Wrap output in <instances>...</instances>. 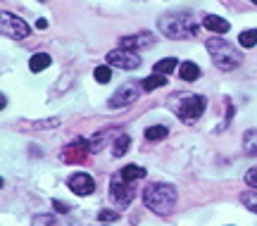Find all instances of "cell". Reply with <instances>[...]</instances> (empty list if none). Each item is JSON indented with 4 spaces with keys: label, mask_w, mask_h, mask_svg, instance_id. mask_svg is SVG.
<instances>
[{
    "label": "cell",
    "mask_w": 257,
    "mask_h": 226,
    "mask_svg": "<svg viewBox=\"0 0 257 226\" xmlns=\"http://www.w3.org/2000/svg\"><path fill=\"white\" fill-rule=\"evenodd\" d=\"M31 226H76V221L55 212V214H38V217H34Z\"/></svg>",
    "instance_id": "cell-10"
},
{
    "label": "cell",
    "mask_w": 257,
    "mask_h": 226,
    "mask_svg": "<svg viewBox=\"0 0 257 226\" xmlns=\"http://www.w3.org/2000/svg\"><path fill=\"white\" fill-rule=\"evenodd\" d=\"M107 64L110 67H119V69H136L141 67V57H138L136 50H124V48H117L107 55Z\"/></svg>",
    "instance_id": "cell-7"
},
{
    "label": "cell",
    "mask_w": 257,
    "mask_h": 226,
    "mask_svg": "<svg viewBox=\"0 0 257 226\" xmlns=\"http://www.w3.org/2000/svg\"><path fill=\"white\" fill-rule=\"evenodd\" d=\"M240 202H243L250 212H255L257 214V190H248V193H243V195H240Z\"/></svg>",
    "instance_id": "cell-22"
},
{
    "label": "cell",
    "mask_w": 257,
    "mask_h": 226,
    "mask_svg": "<svg viewBox=\"0 0 257 226\" xmlns=\"http://www.w3.org/2000/svg\"><path fill=\"white\" fill-rule=\"evenodd\" d=\"M238 43L243 48H255L257 45V29H250V31H240Z\"/></svg>",
    "instance_id": "cell-20"
},
{
    "label": "cell",
    "mask_w": 257,
    "mask_h": 226,
    "mask_svg": "<svg viewBox=\"0 0 257 226\" xmlns=\"http://www.w3.org/2000/svg\"><path fill=\"white\" fill-rule=\"evenodd\" d=\"M169 107L176 112V117L181 119L184 124H193L198 122L200 115L207 107V100L205 95H191V93H176L169 100Z\"/></svg>",
    "instance_id": "cell-3"
},
{
    "label": "cell",
    "mask_w": 257,
    "mask_h": 226,
    "mask_svg": "<svg viewBox=\"0 0 257 226\" xmlns=\"http://www.w3.org/2000/svg\"><path fill=\"white\" fill-rule=\"evenodd\" d=\"M162 86H167V76H162V74L148 76L146 81L141 83V88H143V90H155V88H162Z\"/></svg>",
    "instance_id": "cell-18"
},
{
    "label": "cell",
    "mask_w": 257,
    "mask_h": 226,
    "mask_svg": "<svg viewBox=\"0 0 257 226\" xmlns=\"http://www.w3.org/2000/svg\"><path fill=\"white\" fill-rule=\"evenodd\" d=\"M93 76H95V81H98V83H107L112 79V69H110V67H95Z\"/></svg>",
    "instance_id": "cell-23"
},
{
    "label": "cell",
    "mask_w": 257,
    "mask_h": 226,
    "mask_svg": "<svg viewBox=\"0 0 257 226\" xmlns=\"http://www.w3.org/2000/svg\"><path fill=\"white\" fill-rule=\"evenodd\" d=\"M202 27L207 29V31H214V34H226L231 29L229 19L219 17V15H207V17L202 19Z\"/></svg>",
    "instance_id": "cell-11"
},
{
    "label": "cell",
    "mask_w": 257,
    "mask_h": 226,
    "mask_svg": "<svg viewBox=\"0 0 257 226\" xmlns=\"http://www.w3.org/2000/svg\"><path fill=\"white\" fill-rule=\"evenodd\" d=\"M50 62H53V57L48 53H36L29 60V69H31V72H43V69L50 67Z\"/></svg>",
    "instance_id": "cell-14"
},
{
    "label": "cell",
    "mask_w": 257,
    "mask_h": 226,
    "mask_svg": "<svg viewBox=\"0 0 257 226\" xmlns=\"http://www.w3.org/2000/svg\"><path fill=\"white\" fill-rule=\"evenodd\" d=\"M119 176L131 183V181H136V179H143V176H146V169H143V167H138V164H126V167L119 172Z\"/></svg>",
    "instance_id": "cell-16"
},
{
    "label": "cell",
    "mask_w": 257,
    "mask_h": 226,
    "mask_svg": "<svg viewBox=\"0 0 257 226\" xmlns=\"http://www.w3.org/2000/svg\"><path fill=\"white\" fill-rule=\"evenodd\" d=\"M207 50L212 55V62L217 64L219 69L229 72V69H236L240 62H243V55H240L238 48H233L229 41L224 38H210L207 41Z\"/></svg>",
    "instance_id": "cell-4"
},
{
    "label": "cell",
    "mask_w": 257,
    "mask_h": 226,
    "mask_svg": "<svg viewBox=\"0 0 257 226\" xmlns=\"http://www.w3.org/2000/svg\"><path fill=\"white\" fill-rule=\"evenodd\" d=\"M53 207H55L57 214H69V205L62 200H53Z\"/></svg>",
    "instance_id": "cell-26"
},
{
    "label": "cell",
    "mask_w": 257,
    "mask_h": 226,
    "mask_svg": "<svg viewBox=\"0 0 257 226\" xmlns=\"http://www.w3.org/2000/svg\"><path fill=\"white\" fill-rule=\"evenodd\" d=\"M157 27H160V31L167 38H191L198 34V24L191 17V12H181V10L162 15L160 22H157Z\"/></svg>",
    "instance_id": "cell-2"
},
{
    "label": "cell",
    "mask_w": 257,
    "mask_h": 226,
    "mask_svg": "<svg viewBox=\"0 0 257 226\" xmlns=\"http://www.w3.org/2000/svg\"><path fill=\"white\" fill-rule=\"evenodd\" d=\"M179 76L184 81H198L200 79V67L195 62H181L179 64Z\"/></svg>",
    "instance_id": "cell-13"
},
{
    "label": "cell",
    "mask_w": 257,
    "mask_h": 226,
    "mask_svg": "<svg viewBox=\"0 0 257 226\" xmlns=\"http://www.w3.org/2000/svg\"><path fill=\"white\" fill-rule=\"evenodd\" d=\"M176 67H179V60H176V57H165V60L155 62L153 72H155V74H172Z\"/></svg>",
    "instance_id": "cell-17"
},
{
    "label": "cell",
    "mask_w": 257,
    "mask_h": 226,
    "mask_svg": "<svg viewBox=\"0 0 257 226\" xmlns=\"http://www.w3.org/2000/svg\"><path fill=\"white\" fill-rule=\"evenodd\" d=\"M245 183H248V186H252V188H257V167L248 169V174H245Z\"/></svg>",
    "instance_id": "cell-25"
},
{
    "label": "cell",
    "mask_w": 257,
    "mask_h": 226,
    "mask_svg": "<svg viewBox=\"0 0 257 226\" xmlns=\"http://www.w3.org/2000/svg\"><path fill=\"white\" fill-rule=\"evenodd\" d=\"M243 148L248 155H257V131H248L243 136Z\"/></svg>",
    "instance_id": "cell-21"
},
{
    "label": "cell",
    "mask_w": 257,
    "mask_h": 226,
    "mask_svg": "<svg viewBox=\"0 0 257 226\" xmlns=\"http://www.w3.org/2000/svg\"><path fill=\"white\" fill-rule=\"evenodd\" d=\"M110 198L114 200V205L119 209H126L128 205L134 202V198H136V190L131 188L128 181L117 176V179H112V183H110Z\"/></svg>",
    "instance_id": "cell-6"
},
{
    "label": "cell",
    "mask_w": 257,
    "mask_h": 226,
    "mask_svg": "<svg viewBox=\"0 0 257 226\" xmlns=\"http://www.w3.org/2000/svg\"><path fill=\"white\" fill-rule=\"evenodd\" d=\"M0 34L5 38L22 41V38L29 36V27L24 19L15 17V15H10V12H0Z\"/></svg>",
    "instance_id": "cell-5"
},
{
    "label": "cell",
    "mask_w": 257,
    "mask_h": 226,
    "mask_svg": "<svg viewBox=\"0 0 257 226\" xmlns=\"http://www.w3.org/2000/svg\"><path fill=\"white\" fill-rule=\"evenodd\" d=\"M153 41H150V36H124L119 41V48H124V50H136V48H146V45H150Z\"/></svg>",
    "instance_id": "cell-12"
},
{
    "label": "cell",
    "mask_w": 257,
    "mask_h": 226,
    "mask_svg": "<svg viewBox=\"0 0 257 226\" xmlns=\"http://www.w3.org/2000/svg\"><path fill=\"white\" fill-rule=\"evenodd\" d=\"M67 186H69V190L76 193V195H91L93 190H95V181H93L91 174L76 172L67 179Z\"/></svg>",
    "instance_id": "cell-9"
},
{
    "label": "cell",
    "mask_w": 257,
    "mask_h": 226,
    "mask_svg": "<svg viewBox=\"0 0 257 226\" xmlns=\"http://www.w3.org/2000/svg\"><path fill=\"white\" fill-rule=\"evenodd\" d=\"M143 202L155 214L167 217V214H172V209L176 205V188L169 183H150L143 188Z\"/></svg>",
    "instance_id": "cell-1"
},
{
    "label": "cell",
    "mask_w": 257,
    "mask_h": 226,
    "mask_svg": "<svg viewBox=\"0 0 257 226\" xmlns=\"http://www.w3.org/2000/svg\"><path fill=\"white\" fill-rule=\"evenodd\" d=\"M138 83H124L119 88L114 90V95L107 100V105L110 107H124V105H131L134 100L138 98Z\"/></svg>",
    "instance_id": "cell-8"
},
{
    "label": "cell",
    "mask_w": 257,
    "mask_h": 226,
    "mask_svg": "<svg viewBox=\"0 0 257 226\" xmlns=\"http://www.w3.org/2000/svg\"><path fill=\"white\" fill-rule=\"evenodd\" d=\"M98 219H100V221H117L119 214H117L114 209H102L100 214H98Z\"/></svg>",
    "instance_id": "cell-24"
},
{
    "label": "cell",
    "mask_w": 257,
    "mask_h": 226,
    "mask_svg": "<svg viewBox=\"0 0 257 226\" xmlns=\"http://www.w3.org/2000/svg\"><path fill=\"white\" fill-rule=\"evenodd\" d=\"M252 3H255V5H257V0H252Z\"/></svg>",
    "instance_id": "cell-28"
},
{
    "label": "cell",
    "mask_w": 257,
    "mask_h": 226,
    "mask_svg": "<svg viewBox=\"0 0 257 226\" xmlns=\"http://www.w3.org/2000/svg\"><path fill=\"white\" fill-rule=\"evenodd\" d=\"M46 27H48L46 19H36V29H46Z\"/></svg>",
    "instance_id": "cell-27"
},
{
    "label": "cell",
    "mask_w": 257,
    "mask_h": 226,
    "mask_svg": "<svg viewBox=\"0 0 257 226\" xmlns=\"http://www.w3.org/2000/svg\"><path fill=\"white\" fill-rule=\"evenodd\" d=\"M128 145H131V136H128V134L114 136V141H112V155H114V157H121V155H126Z\"/></svg>",
    "instance_id": "cell-15"
},
{
    "label": "cell",
    "mask_w": 257,
    "mask_h": 226,
    "mask_svg": "<svg viewBox=\"0 0 257 226\" xmlns=\"http://www.w3.org/2000/svg\"><path fill=\"white\" fill-rule=\"evenodd\" d=\"M167 134H169V129L162 127V124L146 129V138H148V141H162V138H167Z\"/></svg>",
    "instance_id": "cell-19"
}]
</instances>
